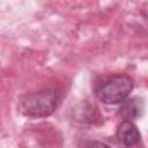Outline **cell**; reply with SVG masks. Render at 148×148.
Wrapping results in <instances>:
<instances>
[{
  "instance_id": "4",
  "label": "cell",
  "mask_w": 148,
  "mask_h": 148,
  "mask_svg": "<svg viewBox=\"0 0 148 148\" xmlns=\"http://www.w3.org/2000/svg\"><path fill=\"white\" fill-rule=\"evenodd\" d=\"M143 112V101L139 97H133L130 99H125L119 109V116L126 120L131 121L139 118Z\"/></svg>"
},
{
  "instance_id": "1",
  "label": "cell",
  "mask_w": 148,
  "mask_h": 148,
  "mask_svg": "<svg viewBox=\"0 0 148 148\" xmlns=\"http://www.w3.org/2000/svg\"><path fill=\"white\" fill-rule=\"evenodd\" d=\"M133 80L126 74H111L99 79L94 87L96 97L105 104L123 103L133 89Z\"/></svg>"
},
{
  "instance_id": "2",
  "label": "cell",
  "mask_w": 148,
  "mask_h": 148,
  "mask_svg": "<svg viewBox=\"0 0 148 148\" xmlns=\"http://www.w3.org/2000/svg\"><path fill=\"white\" fill-rule=\"evenodd\" d=\"M58 102V89L49 88L29 95L23 101V110L30 117H47L57 109Z\"/></svg>"
},
{
  "instance_id": "3",
  "label": "cell",
  "mask_w": 148,
  "mask_h": 148,
  "mask_svg": "<svg viewBox=\"0 0 148 148\" xmlns=\"http://www.w3.org/2000/svg\"><path fill=\"white\" fill-rule=\"evenodd\" d=\"M116 136L121 145L127 146V147L134 146L139 143L141 140V134L138 127L132 121H126V120H124L118 126Z\"/></svg>"
},
{
  "instance_id": "5",
  "label": "cell",
  "mask_w": 148,
  "mask_h": 148,
  "mask_svg": "<svg viewBox=\"0 0 148 148\" xmlns=\"http://www.w3.org/2000/svg\"><path fill=\"white\" fill-rule=\"evenodd\" d=\"M83 148H111V147L101 141H89L84 145Z\"/></svg>"
}]
</instances>
